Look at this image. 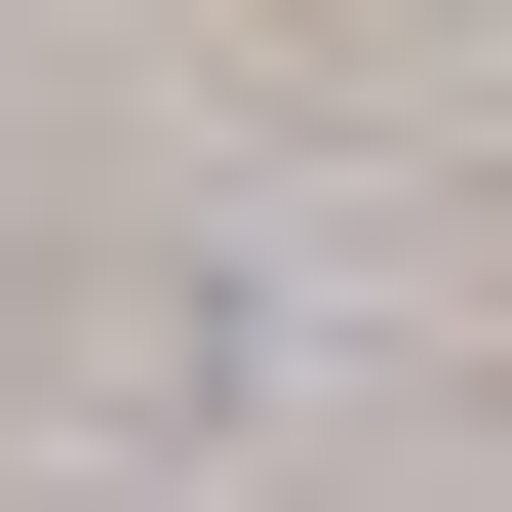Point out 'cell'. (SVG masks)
<instances>
[{
    "instance_id": "1",
    "label": "cell",
    "mask_w": 512,
    "mask_h": 512,
    "mask_svg": "<svg viewBox=\"0 0 512 512\" xmlns=\"http://www.w3.org/2000/svg\"><path fill=\"white\" fill-rule=\"evenodd\" d=\"M158 40H237V79H394L434 0H158Z\"/></svg>"
},
{
    "instance_id": "2",
    "label": "cell",
    "mask_w": 512,
    "mask_h": 512,
    "mask_svg": "<svg viewBox=\"0 0 512 512\" xmlns=\"http://www.w3.org/2000/svg\"><path fill=\"white\" fill-rule=\"evenodd\" d=\"M473 276H512V119H473Z\"/></svg>"
}]
</instances>
